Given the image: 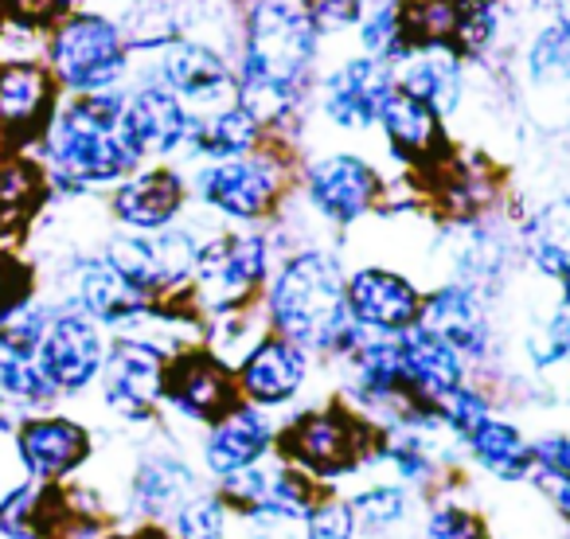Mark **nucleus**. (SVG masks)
I'll list each match as a JSON object with an SVG mask.
<instances>
[{
    "label": "nucleus",
    "instance_id": "obj_40",
    "mask_svg": "<svg viewBox=\"0 0 570 539\" xmlns=\"http://www.w3.org/2000/svg\"><path fill=\"white\" fill-rule=\"evenodd\" d=\"M465 0H403L411 48H453Z\"/></svg>",
    "mask_w": 570,
    "mask_h": 539
},
{
    "label": "nucleus",
    "instance_id": "obj_38",
    "mask_svg": "<svg viewBox=\"0 0 570 539\" xmlns=\"http://www.w3.org/2000/svg\"><path fill=\"white\" fill-rule=\"evenodd\" d=\"M458 481L461 477H453L442 492L426 497L419 539H492L481 504L469 500L465 492H458Z\"/></svg>",
    "mask_w": 570,
    "mask_h": 539
},
{
    "label": "nucleus",
    "instance_id": "obj_31",
    "mask_svg": "<svg viewBox=\"0 0 570 539\" xmlns=\"http://www.w3.org/2000/svg\"><path fill=\"white\" fill-rule=\"evenodd\" d=\"M520 262L543 282H559L570 270V192L539 199L515 219Z\"/></svg>",
    "mask_w": 570,
    "mask_h": 539
},
{
    "label": "nucleus",
    "instance_id": "obj_6",
    "mask_svg": "<svg viewBox=\"0 0 570 539\" xmlns=\"http://www.w3.org/2000/svg\"><path fill=\"white\" fill-rule=\"evenodd\" d=\"M43 63L63 98L126 90L134 59L118 17L102 9H71L43 32Z\"/></svg>",
    "mask_w": 570,
    "mask_h": 539
},
{
    "label": "nucleus",
    "instance_id": "obj_42",
    "mask_svg": "<svg viewBox=\"0 0 570 539\" xmlns=\"http://www.w3.org/2000/svg\"><path fill=\"white\" fill-rule=\"evenodd\" d=\"M71 9H79V0H0L4 20L20 28H32V32H48Z\"/></svg>",
    "mask_w": 570,
    "mask_h": 539
},
{
    "label": "nucleus",
    "instance_id": "obj_26",
    "mask_svg": "<svg viewBox=\"0 0 570 539\" xmlns=\"http://www.w3.org/2000/svg\"><path fill=\"white\" fill-rule=\"evenodd\" d=\"M375 137H380L383 153L395 160L403 173L426 176L434 165L450 157V121L426 106L422 98L406 95L395 87V95L383 102V114L375 121Z\"/></svg>",
    "mask_w": 570,
    "mask_h": 539
},
{
    "label": "nucleus",
    "instance_id": "obj_20",
    "mask_svg": "<svg viewBox=\"0 0 570 539\" xmlns=\"http://www.w3.org/2000/svg\"><path fill=\"white\" fill-rule=\"evenodd\" d=\"M106 352H110V333L98 321H90L79 310L56 305L40 349H36V360H40L43 375L59 399H82L87 391H95Z\"/></svg>",
    "mask_w": 570,
    "mask_h": 539
},
{
    "label": "nucleus",
    "instance_id": "obj_41",
    "mask_svg": "<svg viewBox=\"0 0 570 539\" xmlns=\"http://www.w3.org/2000/svg\"><path fill=\"white\" fill-rule=\"evenodd\" d=\"M302 539H364L356 528V516L348 508V497L341 489H328L321 504L305 516Z\"/></svg>",
    "mask_w": 570,
    "mask_h": 539
},
{
    "label": "nucleus",
    "instance_id": "obj_27",
    "mask_svg": "<svg viewBox=\"0 0 570 539\" xmlns=\"http://www.w3.org/2000/svg\"><path fill=\"white\" fill-rule=\"evenodd\" d=\"M121 121H126L129 141L141 153L145 165H173L188 149L191 121L196 118H191V110L173 90L137 79L134 87H126Z\"/></svg>",
    "mask_w": 570,
    "mask_h": 539
},
{
    "label": "nucleus",
    "instance_id": "obj_53",
    "mask_svg": "<svg viewBox=\"0 0 570 539\" xmlns=\"http://www.w3.org/2000/svg\"><path fill=\"white\" fill-rule=\"evenodd\" d=\"M0 422H4V411H0Z\"/></svg>",
    "mask_w": 570,
    "mask_h": 539
},
{
    "label": "nucleus",
    "instance_id": "obj_50",
    "mask_svg": "<svg viewBox=\"0 0 570 539\" xmlns=\"http://www.w3.org/2000/svg\"><path fill=\"white\" fill-rule=\"evenodd\" d=\"M562 406L570 411V367H567V375H562Z\"/></svg>",
    "mask_w": 570,
    "mask_h": 539
},
{
    "label": "nucleus",
    "instance_id": "obj_43",
    "mask_svg": "<svg viewBox=\"0 0 570 539\" xmlns=\"http://www.w3.org/2000/svg\"><path fill=\"white\" fill-rule=\"evenodd\" d=\"M535 442V473H559L570 477V430L567 427H551L531 434Z\"/></svg>",
    "mask_w": 570,
    "mask_h": 539
},
{
    "label": "nucleus",
    "instance_id": "obj_24",
    "mask_svg": "<svg viewBox=\"0 0 570 539\" xmlns=\"http://www.w3.org/2000/svg\"><path fill=\"white\" fill-rule=\"evenodd\" d=\"M277 442V414L250 406L238 399L223 419L199 430L196 438V465L207 477V484H219L243 469L258 465L274 453Z\"/></svg>",
    "mask_w": 570,
    "mask_h": 539
},
{
    "label": "nucleus",
    "instance_id": "obj_8",
    "mask_svg": "<svg viewBox=\"0 0 570 539\" xmlns=\"http://www.w3.org/2000/svg\"><path fill=\"white\" fill-rule=\"evenodd\" d=\"M383 184L387 173L380 168V160L367 157L364 149L336 145V149L302 153L294 196L325 235H348L380 212Z\"/></svg>",
    "mask_w": 570,
    "mask_h": 539
},
{
    "label": "nucleus",
    "instance_id": "obj_3",
    "mask_svg": "<svg viewBox=\"0 0 570 539\" xmlns=\"http://www.w3.org/2000/svg\"><path fill=\"white\" fill-rule=\"evenodd\" d=\"M121 106H126V90L59 102L51 126L32 149L48 173L51 199H82L90 192H110L114 184L145 165L126 134Z\"/></svg>",
    "mask_w": 570,
    "mask_h": 539
},
{
    "label": "nucleus",
    "instance_id": "obj_52",
    "mask_svg": "<svg viewBox=\"0 0 570 539\" xmlns=\"http://www.w3.org/2000/svg\"><path fill=\"white\" fill-rule=\"evenodd\" d=\"M0 24H4V12H0Z\"/></svg>",
    "mask_w": 570,
    "mask_h": 539
},
{
    "label": "nucleus",
    "instance_id": "obj_14",
    "mask_svg": "<svg viewBox=\"0 0 570 539\" xmlns=\"http://www.w3.org/2000/svg\"><path fill=\"white\" fill-rule=\"evenodd\" d=\"M9 442L20 477L40 484H67L75 477H82L98 450L95 430L79 414H67L59 406L12 419Z\"/></svg>",
    "mask_w": 570,
    "mask_h": 539
},
{
    "label": "nucleus",
    "instance_id": "obj_35",
    "mask_svg": "<svg viewBox=\"0 0 570 539\" xmlns=\"http://www.w3.org/2000/svg\"><path fill=\"white\" fill-rule=\"evenodd\" d=\"M348 497V508L356 516V528L364 539H391L414 520L419 508V492H411L406 484L391 481V477H360L348 489H341Z\"/></svg>",
    "mask_w": 570,
    "mask_h": 539
},
{
    "label": "nucleus",
    "instance_id": "obj_47",
    "mask_svg": "<svg viewBox=\"0 0 570 539\" xmlns=\"http://www.w3.org/2000/svg\"><path fill=\"white\" fill-rule=\"evenodd\" d=\"M102 539H176L165 523H149V520H118L106 528Z\"/></svg>",
    "mask_w": 570,
    "mask_h": 539
},
{
    "label": "nucleus",
    "instance_id": "obj_5",
    "mask_svg": "<svg viewBox=\"0 0 570 539\" xmlns=\"http://www.w3.org/2000/svg\"><path fill=\"white\" fill-rule=\"evenodd\" d=\"M274 453L325 489H344L375 473V427L344 399H309L277 419Z\"/></svg>",
    "mask_w": 570,
    "mask_h": 539
},
{
    "label": "nucleus",
    "instance_id": "obj_37",
    "mask_svg": "<svg viewBox=\"0 0 570 539\" xmlns=\"http://www.w3.org/2000/svg\"><path fill=\"white\" fill-rule=\"evenodd\" d=\"M356 48L360 56L375 59V63H391L411 51V36H406V17H403V0H367L364 12H360L356 28Z\"/></svg>",
    "mask_w": 570,
    "mask_h": 539
},
{
    "label": "nucleus",
    "instance_id": "obj_33",
    "mask_svg": "<svg viewBox=\"0 0 570 539\" xmlns=\"http://www.w3.org/2000/svg\"><path fill=\"white\" fill-rule=\"evenodd\" d=\"M266 145V129L254 121V114L246 106L227 102L212 114H199L191 121V137L184 160L188 165H204V160H230V157H246V153L262 149Z\"/></svg>",
    "mask_w": 570,
    "mask_h": 539
},
{
    "label": "nucleus",
    "instance_id": "obj_45",
    "mask_svg": "<svg viewBox=\"0 0 570 539\" xmlns=\"http://www.w3.org/2000/svg\"><path fill=\"white\" fill-rule=\"evenodd\" d=\"M531 489L535 497L551 508V516L570 531V477H559V473H535L531 477Z\"/></svg>",
    "mask_w": 570,
    "mask_h": 539
},
{
    "label": "nucleus",
    "instance_id": "obj_9",
    "mask_svg": "<svg viewBox=\"0 0 570 539\" xmlns=\"http://www.w3.org/2000/svg\"><path fill=\"white\" fill-rule=\"evenodd\" d=\"M204 484L207 477L199 473L196 458H188V450L173 438V427L160 419L157 434L137 445L126 477L114 484L118 520L168 523Z\"/></svg>",
    "mask_w": 570,
    "mask_h": 539
},
{
    "label": "nucleus",
    "instance_id": "obj_28",
    "mask_svg": "<svg viewBox=\"0 0 570 539\" xmlns=\"http://www.w3.org/2000/svg\"><path fill=\"white\" fill-rule=\"evenodd\" d=\"M461 461L500 489H523L535 477V442L520 419L497 411L458 442Z\"/></svg>",
    "mask_w": 570,
    "mask_h": 539
},
{
    "label": "nucleus",
    "instance_id": "obj_44",
    "mask_svg": "<svg viewBox=\"0 0 570 539\" xmlns=\"http://www.w3.org/2000/svg\"><path fill=\"white\" fill-rule=\"evenodd\" d=\"M367 0H309L313 20L321 24V32L328 36H348L356 28L360 12H364Z\"/></svg>",
    "mask_w": 570,
    "mask_h": 539
},
{
    "label": "nucleus",
    "instance_id": "obj_39",
    "mask_svg": "<svg viewBox=\"0 0 570 539\" xmlns=\"http://www.w3.org/2000/svg\"><path fill=\"white\" fill-rule=\"evenodd\" d=\"M165 528L176 539H235V512L227 508L215 484H204Z\"/></svg>",
    "mask_w": 570,
    "mask_h": 539
},
{
    "label": "nucleus",
    "instance_id": "obj_12",
    "mask_svg": "<svg viewBox=\"0 0 570 539\" xmlns=\"http://www.w3.org/2000/svg\"><path fill=\"white\" fill-rule=\"evenodd\" d=\"M199 238H204V231L188 219L173 223L165 231H153V235L114 227L102 238V258L129 286L141 290L149 302H173V297L188 294L191 286Z\"/></svg>",
    "mask_w": 570,
    "mask_h": 539
},
{
    "label": "nucleus",
    "instance_id": "obj_2",
    "mask_svg": "<svg viewBox=\"0 0 570 539\" xmlns=\"http://www.w3.org/2000/svg\"><path fill=\"white\" fill-rule=\"evenodd\" d=\"M344 282H348V266H344L341 246L328 238L277 254L274 274L258 297L266 329L302 344L321 364L336 367L367 336L348 317Z\"/></svg>",
    "mask_w": 570,
    "mask_h": 539
},
{
    "label": "nucleus",
    "instance_id": "obj_51",
    "mask_svg": "<svg viewBox=\"0 0 570 539\" xmlns=\"http://www.w3.org/2000/svg\"><path fill=\"white\" fill-rule=\"evenodd\" d=\"M4 153H9V145H4V137H0V157H4Z\"/></svg>",
    "mask_w": 570,
    "mask_h": 539
},
{
    "label": "nucleus",
    "instance_id": "obj_21",
    "mask_svg": "<svg viewBox=\"0 0 570 539\" xmlns=\"http://www.w3.org/2000/svg\"><path fill=\"white\" fill-rule=\"evenodd\" d=\"M215 489H219V497L227 500V508L235 516H266V520L285 523H305V516L328 492L325 484H317L309 473L282 461L277 453H269L266 461L243 469V473L227 477Z\"/></svg>",
    "mask_w": 570,
    "mask_h": 539
},
{
    "label": "nucleus",
    "instance_id": "obj_15",
    "mask_svg": "<svg viewBox=\"0 0 570 539\" xmlns=\"http://www.w3.org/2000/svg\"><path fill=\"white\" fill-rule=\"evenodd\" d=\"M422 329L438 333L445 344L465 356L473 380H489L500 372V329H497V313L492 302L484 294H476L473 286L458 278H442L438 286H430L422 294Z\"/></svg>",
    "mask_w": 570,
    "mask_h": 539
},
{
    "label": "nucleus",
    "instance_id": "obj_36",
    "mask_svg": "<svg viewBox=\"0 0 570 539\" xmlns=\"http://www.w3.org/2000/svg\"><path fill=\"white\" fill-rule=\"evenodd\" d=\"M63 399L56 395V388L43 375L36 352H17L0 344V411L4 419H20V414L51 411Z\"/></svg>",
    "mask_w": 570,
    "mask_h": 539
},
{
    "label": "nucleus",
    "instance_id": "obj_25",
    "mask_svg": "<svg viewBox=\"0 0 570 539\" xmlns=\"http://www.w3.org/2000/svg\"><path fill=\"white\" fill-rule=\"evenodd\" d=\"M63 90L43 59H4L0 63V137L9 149L32 153L51 126Z\"/></svg>",
    "mask_w": 570,
    "mask_h": 539
},
{
    "label": "nucleus",
    "instance_id": "obj_22",
    "mask_svg": "<svg viewBox=\"0 0 570 539\" xmlns=\"http://www.w3.org/2000/svg\"><path fill=\"white\" fill-rule=\"evenodd\" d=\"M422 294L426 290L391 262H360L348 270L344 297H348V317L367 336H403L419 325Z\"/></svg>",
    "mask_w": 570,
    "mask_h": 539
},
{
    "label": "nucleus",
    "instance_id": "obj_29",
    "mask_svg": "<svg viewBox=\"0 0 570 539\" xmlns=\"http://www.w3.org/2000/svg\"><path fill=\"white\" fill-rule=\"evenodd\" d=\"M399 364H403V383L406 395L422 406H434L442 395H450L453 388H461L465 380H473L465 356L453 344H445L438 333L414 325L411 333L399 336Z\"/></svg>",
    "mask_w": 570,
    "mask_h": 539
},
{
    "label": "nucleus",
    "instance_id": "obj_48",
    "mask_svg": "<svg viewBox=\"0 0 570 539\" xmlns=\"http://www.w3.org/2000/svg\"><path fill=\"white\" fill-rule=\"evenodd\" d=\"M547 4H551V17L570 28V0H547Z\"/></svg>",
    "mask_w": 570,
    "mask_h": 539
},
{
    "label": "nucleus",
    "instance_id": "obj_11",
    "mask_svg": "<svg viewBox=\"0 0 570 539\" xmlns=\"http://www.w3.org/2000/svg\"><path fill=\"white\" fill-rule=\"evenodd\" d=\"M129 59H134L137 79L173 90L191 110V118L212 114L238 98L235 63H230V51H223L219 43L196 40V36H173V40L149 43V48H134Z\"/></svg>",
    "mask_w": 570,
    "mask_h": 539
},
{
    "label": "nucleus",
    "instance_id": "obj_7",
    "mask_svg": "<svg viewBox=\"0 0 570 539\" xmlns=\"http://www.w3.org/2000/svg\"><path fill=\"white\" fill-rule=\"evenodd\" d=\"M277 246L266 227H219L207 223L199 238L196 270H191L188 302L199 317L258 305L269 274H274Z\"/></svg>",
    "mask_w": 570,
    "mask_h": 539
},
{
    "label": "nucleus",
    "instance_id": "obj_32",
    "mask_svg": "<svg viewBox=\"0 0 570 539\" xmlns=\"http://www.w3.org/2000/svg\"><path fill=\"white\" fill-rule=\"evenodd\" d=\"M51 204V184L36 153L9 149L0 157V243H17Z\"/></svg>",
    "mask_w": 570,
    "mask_h": 539
},
{
    "label": "nucleus",
    "instance_id": "obj_23",
    "mask_svg": "<svg viewBox=\"0 0 570 539\" xmlns=\"http://www.w3.org/2000/svg\"><path fill=\"white\" fill-rule=\"evenodd\" d=\"M188 176L180 165H141L106 192V215L118 231L153 235L188 215Z\"/></svg>",
    "mask_w": 570,
    "mask_h": 539
},
{
    "label": "nucleus",
    "instance_id": "obj_10",
    "mask_svg": "<svg viewBox=\"0 0 570 539\" xmlns=\"http://www.w3.org/2000/svg\"><path fill=\"white\" fill-rule=\"evenodd\" d=\"M168 356H173V349L157 336L141 333V329L137 333H114L102 375L95 383L102 411L121 427H157L160 414H165Z\"/></svg>",
    "mask_w": 570,
    "mask_h": 539
},
{
    "label": "nucleus",
    "instance_id": "obj_1",
    "mask_svg": "<svg viewBox=\"0 0 570 539\" xmlns=\"http://www.w3.org/2000/svg\"><path fill=\"white\" fill-rule=\"evenodd\" d=\"M235 95L266 137L302 153L313 87L325 67V32L309 0H238Z\"/></svg>",
    "mask_w": 570,
    "mask_h": 539
},
{
    "label": "nucleus",
    "instance_id": "obj_19",
    "mask_svg": "<svg viewBox=\"0 0 570 539\" xmlns=\"http://www.w3.org/2000/svg\"><path fill=\"white\" fill-rule=\"evenodd\" d=\"M520 63V98L528 114L543 129L570 121V28L554 17L539 20L523 36L520 51H512Z\"/></svg>",
    "mask_w": 570,
    "mask_h": 539
},
{
    "label": "nucleus",
    "instance_id": "obj_4",
    "mask_svg": "<svg viewBox=\"0 0 570 539\" xmlns=\"http://www.w3.org/2000/svg\"><path fill=\"white\" fill-rule=\"evenodd\" d=\"M297 160L302 153L266 137V145L246 157L191 165L184 173L188 196L219 227H266L285 199L294 196Z\"/></svg>",
    "mask_w": 570,
    "mask_h": 539
},
{
    "label": "nucleus",
    "instance_id": "obj_49",
    "mask_svg": "<svg viewBox=\"0 0 570 539\" xmlns=\"http://www.w3.org/2000/svg\"><path fill=\"white\" fill-rule=\"evenodd\" d=\"M554 297H559V302L570 310V270H567V274H562L559 282H554Z\"/></svg>",
    "mask_w": 570,
    "mask_h": 539
},
{
    "label": "nucleus",
    "instance_id": "obj_16",
    "mask_svg": "<svg viewBox=\"0 0 570 539\" xmlns=\"http://www.w3.org/2000/svg\"><path fill=\"white\" fill-rule=\"evenodd\" d=\"M56 305L87 313L90 321L106 329V333H134L149 321L153 305L137 286H129L118 270L102 258V251L95 254H71L59 270V294L51 297Z\"/></svg>",
    "mask_w": 570,
    "mask_h": 539
},
{
    "label": "nucleus",
    "instance_id": "obj_13",
    "mask_svg": "<svg viewBox=\"0 0 570 539\" xmlns=\"http://www.w3.org/2000/svg\"><path fill=\"white\" fill-rule=\"evenodd\" d=\"M395 95V67L348 51L336 63L321 67L313 87V118L341 137L375 134L383 102Z\"/></svg>",
    "mask_w": 570,
    "mask_h": 539
},
{
    "label": "nucleus",
    "instance_id": "obj_30",
    "mask_svg": "<svg viewBox=\"0 0 570 539\" xmlns=\"http://www.w3.org/2000/svg\"><path fill=\"white\" fill-rule=\"evenodd\" d=\"M395 87L422 98L450 121L465 110L469 63L453 48H411L395 63Z\"/></svg>",
    "mask_w": 570,
    "mask_h": 539
},
{
    "label": "nucleus",
    "instance_id": "obj_18",
    "mask_svg": "<svg viewBox=\"0 0 570 539\" xmlns=\"http://www.w3.org/2000/svg\"><path fill=\"white\" fill-rule=\"evenodd\" d=\"M317 356L302 349V344L285 341L277 333H262L243 356L235 360V383L238 399L250 406H262L269 414L294 411L305 403L317 375Z\"/></svg>",
    "mask_w": 570,
    "mask_h": 539
},
{
    "label": "nucleus",
    "instance_id": "obj_17",
    "mask_svg": "<svg viewBox=\"0 0 570 539\" xmlns=\"http://www.w3.org/2000/svg\"><path fill=\"white\" fill-rule=\"evenodd\" d=\"M238 403L235 367L204 344H184L168 356L165 414L168 427L204 430Z\"/></svg>",
    "mask_w": 570,
    "mask_h": 539
},
{
    "label": "nucleus",
    "instance_id": "obj_46",
    "mask_svg": "<svg viewBox=\"0 0 570 539\" xmlns=\"http://www.w3.org/2000/svg\"><path fill=\"white\" fill-rule=\"evenodd\" d=\"M235 539H302V523L266 520V516H235Z\"/></svg>",
    "mask_w": 570,
    "mask_h": 539
},
{
    "label": "nucleus",
    "instance_id": "obj_34",
    "mask_svg": "<svg viewBox=\"0 0 570 539\" xmlns=\"http://www.w3.org/2000/svg\"><path fill=\"white\" fill-rule=\"evenodd\" d=\"M63 536V492L17 477L0 492V539H59Z\"/></svg>",
    "mask_w": 570,
    "mask_h": 539
}]
</instances>
